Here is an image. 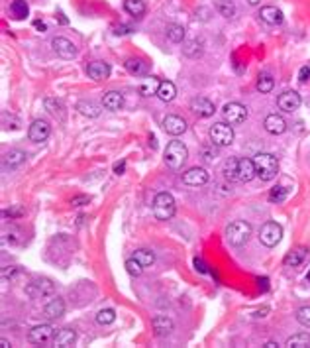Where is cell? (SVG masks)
Wrapping results in <instances>:
<instances>
[{
  "label": "cell",
  "instance_id": "1",
  "mask_svg": "<svg viewBox=\"0 0 310 348\" xmlns=\"http://www.w3.org/2000/svg\"><path fill=\"white\" fill-rule=\"evenodd\" d=\"M253 164H255L257 177L261 181H273L279 173V162L273 153H257L253 157Z\"/></svg>",
  "mask_w": 310,
  "mask_h": 348
},
{
  "label": "cell",
  "instance_id": "2",
  "mask_svg": "<svg viewBox=\"0 0 310 348\" xmlns=\"http://www.w3.org/2000/svg\"><path fill=\"white\" fill-rule=\"evenodd\" d=\"M187 160H189V150H187V146H185L183 142H179V140L169 142V146H167V150H165V164H167V167L177 171V169H181V167L185 166Z\"/></svg>",
  "mask_w": 310,
  "mask_h": 348
},
{
  "label": "cell",
  "instance_id": "3",
  "mask_svg": "<svg viewBox=\"0 0 310 348\" xmlns=\"http://www.w3.org/2000/svg\"><path fill=\"white\" fill-rule=\"evenodd\" d=\"M250 236H251V225L246 223V220H234V223H230L228 228H226L228 242L232 244V246H236V248L244 246V244L250 240Z\"/></svg>",
  "mask_w": 310,
  "mask_h": 348
},
{
  "label": "cell",
  "instance_id": "4",
  "mask_svg": "<svg viewBox=\"0 0 310 348\" xmlns=\"http://www.w3.org/2000/svg\"><path fill=\"white\" fill-rule=\"evenodd\" d=\"M175 199L171 193H157L153 199V214L157 220H169L175 214Z\"/></svg>",
  "mask_w": 310,
  "mask_h": 348
},
{
  "label": "cell",
  "instance_id": "5",
  "mask_svg": "<svg viewBox=\"0 0 310 348\" xmlns=\"http://www.w3.org/2000/svg\"><path fill=\"white\" fill-rule=\"evenodd\" d=\"M53 293H55V283L49 277H38L26 286V295L30 299H44V297H51Z\"/></svg>",
  "mask_w": 310,
  "mask_h": 348
},
{
  "label": "cell",
  "instance_id": "6",
  "mask_svg": "<svg viewBox=\"0 0 310 348\" xmlns=\"http://www.w3.org/2000/svg\"><path fill=\"white\" fill-rule=\"evenodd\" d=\"M210 140L214 146L224 148V146H230L234 142V128L228 124V122H216L212 128H210Z\"/></svg>",
  "mask_w": 310,
  "mask_h": 348
},
{
  "label": "cell",
  "instance_id": "7",
  "mask_svg": "<svg viewBox=\"0 0 310 348\" xmlns=\"http://www.w3.org/2000/svg\"><path fill=\"white\" fill-rule=\"evenodd\" d=\"M281 238H283V228H281V225L273 223V220L265 223L261 227V230H259V242L267 246V248L277 246L281 242Z\"/></svg>",
  "mask_w": 310,
  "mask_h": 348
},
{
  "label": "cell",
  "instance_id": "8",
  "mask_svg": "<svg viewBox=\"0 0 310 348\" xmlns=\"http://www.w3.org/2000/svg\"><path fill=\"white\" fill-rule=\"evenodd\" d=\"M55 338V329L51 325H38L28 333V340L31 344H49Z\"/></svg>",
  "mask_w": 310,
  "mask_h": 348
},
{
  "label": "cell",
  "instance_id": "9",
  "mask_svg": "<svg viewBox=\"0 0 310 348\" xmlns=\"http://www.w3.org/2000/svg\"><path fill=\"white\" fill-rule=\"evenodd\" d=\"M222 114H224V120L228 124H242L248 118V108L239 103H228L224 106Z\"/></svg>",
  "mask_w": 310,
  "mask_h": 348
},
{
  "label": "cell",
  "instance_id": "10",
  "mask_svg": "<svg viewBox=\"0 0 310 348\" xmlns=\"http://www.w3.org/2000/svg\"><path fill=\"white\" fill-rule=\"evenodd\" d=\"M210 175L204 167H191L183 173V183L185 185H191V187H200V185H206Z\"/></svg>",
  "mask_w": 310,
  "mask_h": 348
},
{
  "label": "cell",
  "instance_id": "11",
  "mask_svg": "<svg viewBox=\"0 0 310 348\" xmlns=\"http://www.w3.org/2000/svg\"><path fill=\"white\" fill-rule=\"evenodd\" d=\"M49 134H51V126H49V122H45V120H33L30 126V130H28V138H30L33 144H42V142H45V140L49 138Z\"/></svg>",
  "mask_w": 310,
  "mask_h": 348
},
{
  "label": "cell",
  "instance_id": "12",
  "mask_svg": "<svg viewBox=\"0 0 310 348\" xmlns=\"http://www.w3.org/2000/svg\"><path fill=\"white\" fill-rule=\"evenodd\" d=\"M191 110L200 118H208V116H212L216 112V106L206 97H194L191 101Z\"/></svg>",
  "mask_w": 310,
  "mask_h": 348
},
{
  "label": "cell",
  "instance_id": "13",
  "mask_svg": "<svg viewBox=\"0 0 310 348\" xmlns=\"http://www.w3.org/2000/svg\"><path fill=\"white\" fill-rule=\"evenodd\" d=\"M51 47H53V51L59 55L61 59H73L75 55H77V47L67 38H53Z\"/></svg>",
  "mask_w": 310,
  "mask_h": 348
},
{
  "label": "cell",
  "instance_id": "14",
  "mask_svg": "<svg viewBox=\"0 0 310 348\" xmlns=\"http://www.w3.org/2000/svg\"><path fill=\"white\" fill-rule=\"evenodd\" d=\"M163 130L167 134H171V136H181L187 130V122L177 114H169V116L163 118Z\"/></svg>",
  "mask_w": 310,
  "mask_h": 348
},
{
  "label": "cell",
  "instance_id": "15",
  "mask_svg": "<svg viewBox=\"0 0 310 348\" xmlns=\"http://www.w3.org/2000/svg\"><path fill=\"white\" fill-rule=\"evenodd\" d=\"M300 94L296 91H285L283 94H279L277 99V106H279L283 112H293L300 106Z\"/></svg>",
  "mask_w": 310,
  "mask_h": 348
},
{
  "label": "cell",
  "instance_id": "16",
  "mask_svg": "<svg viewBox=\"0 0 310 348\" xmlns=\"http://www.w3.org/2000/svg\"><path fill=\"white\" fill-rule=\"evenodd\" d=\"M255 175H257V171H255L253 160H250V157H242V160L237 162V177H239V181L250 183Z\"/></svg>",
  "mask_w": 310,
  "mask_h": 348
},
{
  "label": "cell",
  "instance_id": "17",
  "mask_svg": "<svg viewBox=\"0 0 310 348\" xmlns=\"http://www.w3.org/2000/svg\"><path fill=\"white\" fill-rule=\"evenodd\" d=\"M87 75L90 79H94V81H104L110 75V65L106 61H92L87 67Z\"/></svg>",
  "mask_w": 310,
  "mask_h": 348
},
{
  "label": "cell",
  "instance_id": "18",
  "mask_svg": "<svg viewBox=\"0 0 310 348\" xmlns=\"http://www.w3.org/2000/svg\"><path fill=\"white\" fill-rule=\"evenodd\" d=\"M44 315H45V319H49V321L61 319L65 315V301H63L61 297H53V299L44 307Z\"/></svg>",
  "mask_w": 310,
  "mask_h": 348
},
{
  "label": "cell",
  "instance_id": "19",
  "mask_svg": "<svg viewBox=\"0 0 310 348\" xmlns=\"http://www.w3.org/2000/svg\"><path fill=\"white\" fill-rule=\"evenodd\" d=\"M263 126H265L267 132L273 134V136H279V134H283L287 130V122H285V118L281 114H269L265 122H263Z\"/></svg>",
  "mask_w": 310,
  "mask_h": 348
},
{
  "label": "cell",
  "instance_id": "20",
  "mask_svg": "<svg viewBox=\"0 0 310 348\" xmlns=\"http://www.w3.org/2000/svg\"><path fill=\"white\" fill-rule=\"evenodd\" d=\"M259 18L265 24H269V26H279L281 22H283V12H281L279 8H275V6H263L259 10Z\"/></svg>",
  "mask_w": 310,
  "mask_h": 348
},
{
  "label": "cell",
  "instance_id": "21",
  "mask_svg": "<svg viewBox=\"0 0 310 348\" xmlns=\"http://www.w3.org/2000/svg\"><path fill=\"white\" fill-rule=\"evenodd\" d=\"M151 325H153V331H155L157 336H167L173 331V321L167 315H155L153 321H151Z\"/></svg>",
  "mask_w": 310,
  "mask_h": 348
},
{
  "label": "cell",
  "instance_id": "22",
  "mask_svg": "<svg viewBox=\"0 0 310 348\" xmlns=\"http://www.w3.org/2000/svg\"><path fill=\"white\" fill-rule=\"evenodd\" d=\"M77 110H79L83 116H87V118H98L100 112H102L100 105H96L94 101H79V103H77Z\"/></svg>",
  "mask_w": 310,
  "mask_h": 348
},
{
  "label": "cell",
  "instance_id": "23",
  "mask_svg": "<svg viewBox=\"0 0 310 348\" xmlns=\"http://www.w3.org/2000/svg\"><path fill=\"white\" fill-rule=\"evenodd\" d=\"M75 340H77V333L73 329H61L53 338V344L59 348H69L75 344Z\"/></svg>",
  "mask_w": 310,
  "mask_h": 348
},
{
  "label": "cell",
  "instance_id": "24",
  "mask_svg": "<svg viewBox=\"0 0 310 348\" xmlns=\"http://www.w3.org/2000/svg\"><path fill=\"white\" fill-rule=\"evenodd\" d=\"M159 85H161L159 79H155V77H146V79L137 85V91H140L142 97H151V94H157Z\"/></svg>",
  "mask_w": 310,
  "mask_h": 348
},
{
  "label": "cell",
  "instance_id": "25",
  "mask_svg": "<svg viewBox=\"0 0 310 348\" xmlns=\"http://www.w3.org/2000/svg\"><path fill=\"white\" fill-rule=\"evenodd\" d=\"M102 106L108 110H120L124 106V97L118 91H108L102 97Z\"/></svg>",
  "mask_w": 310,
  "mask_h": 348
},
{
  "label": "cell",
  "instance_id": "26",
  "mask_svg": "<svg viewBox=\"0 0 310 348\" xmlns=\"http://www.w3.org/2000/svg\"><path fill=\"white\" fill-rule=\"evenodd\" d=\"M44 105H45V110H47L49 114H53V116L59 118V120H65V105H63L61 101L53 99V97H47L44 101Z\"/></svg>",
  "mask_w": 310,
  "mask_h": 348
},
{
  "label": "cell",
  "instance_id": "27",
  "mask_svg": "<svg viewBox=\"0 0 310 348\" xmlns=\"http://www.w3.org/2000/svg\"><path fill=\"white\" fill-rule=\"evenodd\" d=\"M306 256H308V250H306V248H296V250L289 252V254L285 256V266H289V268H298V266L306 260Z\"/></svg>",
  "mask_w": 310,
  "mask_h": 348
},
{
  "label": "cell",
  "instance_id": "28",
  "mask_svg": "<svg viewBox=\"0 0 310 348\" xmlns=\"http://www.w3.org/2000/svg\"><path fill=\"white\" fill-rule=\"evenodd\" d=\"M124 67H126L132 75H148V71H149V63H146L144 59H135V57L126 59Z\"/></svg>",
  "mask_w": 310,
  "mask_h": 348
},
{
  "label": "cell",
  "instance_id": "29",
  "mask_svg": "<svg viewBox=\"0 0 310 348\" xmlns=\"http://www.w3.org/2000/svg\"><path fill=\"white\" fill-rule=\"evenodd\" d=\"M26 151L22 150H10L6 155H4V166L10 167V169H16V167H20L24 162H26Z\"/></svg>",
  "mask_w": 310,
  "mask_h": 348
},
{
  "label": "cell",
  "instance_id": "30",
  "mask_svg": "<svg viewBox=\"0 0 310 348\" xmlns=\"http://www.w3.org/2000/svg\"><path fill=\"white\" fill-rule=\"evenodd\" d=\"M157 97H159V101H163V103H171V101L177 97V87H175L171 81H161L159 91H157Z\"/></svg>",
  "mask_w": 310,
  "mask_h": 348
},
{
  "label": "cell",
  "instance_id": "31",
  "mask_svg": "<svg viewBox=\"0 0 310 348\" xmlns=\"http://www.w3.org/2000/svg\"><path fill=\"white\" fill-rule=\"evenodd\" d=\"M124 10L130 16L140 18L146 14V2L144 0H124Z\"/></svg>",
  "mask_w": 310,
  "mask_h": 348
},
{
  "label": "cell",
  "instance_id": "32",
  "mask_svg": "<svg viewBox=\"0 0 310 348\" xmlns=\"http://www.w3.org/2000/svg\"><path fill=\"white\" fill-rule=\"evenodd\" d=\"M216 12L224 18H234L236 16V4L234 0H216Z\"/></svg>",
  "mask_w": 310,
  "mask_h": 348
},
{
  "label": "cell",
  "instance_id": "33",
  "mask_svg": "<svg viewBox=\"0 0 310 348\" xmlns=\"http://www.w3.org/2000/svg\"><path fill=\"white\" fill-rule=\"evenodd\" d=\"M237 162L239 160L230 157V160H226V164L222 167V173H224V177L228 181H239V177H237Z\"/></svg>",
  "mask_w": 310,
  "mask_h": 348
},
{
  "label": "cell",
  "instance_id": "34",
  "mask_svg": "<svg viewBox=\"0 0 310 348\" xmlns=\"http://www.w3.org/2000/svg\"><path fill=\"white\" fill-rule=\"evenodd\" d=\"M10 12H12V16H14L16 20H24V18L28 16V12H30L28 2H26V0H12Z\"/></svg>",
  "mask_w": 310,
  "mask_h": 348
},
{
  "label": "cell",
  "instance_id": "35",
  "mask_svg": "<svg viewBox=\"0 0 310 348\" xmlns=\"http://www.w3.org/2000/svg\"><path fill=\"white\" fill-rule=\"evenodd\" d=\"M167 38L173 42V44H181L185 40V28L181 24H167Z\"/></svg>",
  "mask_w": 310,
  "mask_h": 348
},
{
  "label": "cell",
  "instance_id": "36",
  "mask_svg": "<svg viewBox=\"0 0 310 348\" xmlns=\"http://www.w3.org/2000/svg\"><path fill=\"white\" fill-rule=\"evenodd\" d=\"M287 346L289 348H308L310 346V334L308 333L293 334V336L287 340Z\"/></svg>",
  "mask_w": 310,
  "mask_h": 348
},
{
  "label": "cell",
  "instance_id": "37",
  "mask_svg": "<svg viewBox=\"0 0 310 348\" xmlns=\"http://www.w3.org/2000/svg\"><path fill=\"white\" fill-rule=\"evenodd\" d=\"M133 258H135L144 268H148V266H151V264L155 262V254H153L151 250H148V248H140V250H135Z\"/></svg>",
  "mask_w": 310,
  "mask_h": 348
},
{
  "label": "cell",
  "instance_id": "38",
  "mask_svg": "<svg viewBox=\"0 0 310 348\" xmlns=\"http://www.w3.org/2000/svg\"><path fill=\"white\" fill-rule=\"evenodd\" d=\"M183 53L187 57H198V55H202V42L200 40H191L187 46L183 47Z\"/></svg>",
  "mask_w": 310,
  "mask_h": 348
},
{
  "label": "cell",
  "instance_id": "39",
  "mask_svg": "<svg viewBox=\"0 0 310 348\" xmlns=\"http://www.w3.org/2000/svg\"><path fill=\"white\" fill-rule=\"evenodd\" d=\"M116 321V311L114 309H100L96 313V323L98 325H112Z\"/></svg>",
  "mask_w": 310,
  "mask_h": 348
},
{
  "label": "cell",
  "instance_id": "40",
  "mask_svg": "<svg viewBox=\"0 0 310 348\" xmlns=\"http://www.w3.org/2000/svg\"><path fill=\"white\" fill-rule=\"evenodd\" d=\"M273 87H275V79L271 75H259V79H257V91L259 92H271L273 91Z\"/></svg>",
  "mask_w": 310,
  "mask_h": 348
},
{
  "label": "cell",
  "instance_id": "41",
  "mask_svg": "<svg viewBox=\"0 0 310 348\" xmlns=\"http://www.w3.org/2000/svg\"><path fill=\"white\" fill-rule=\"evenodd\" d=\"M126 272L130 273V275H133V277H137V275H142V272H144V266L135 258H132V260L126 262Z\"/></svg>",
  "mask_w": 310,
  "mask_h": 348
},
{
  "label": "cell",
  "instance_id": "42",
  "mask_svg": "<svg viewBox=\"0 0 310 348\" xmlns=\"http://www.w3.org/2000/svg\"><path fill=\"white\" fill-rule=\"evenodd\" d=\"M287 199V189L285 187H273L269 191V201L271 203H283Z\"/></svg>",
  "mask_w": 310,
  "mask_h": 348
},
{
  "label": "cell",
  "instance_id": "43",
  "mask_svg": "<svg viewBox=\"0 0 310 348\" xmlns=\"http://www.w3.org/2000/svg\"><path fill=\"white\" fill-rule=\"evenodd\" d=\"M296 321H298L302 327L310 329V307L308 305H306V307H300V309L296 311Z\"/></svg>",
  "mask_w": 310,
  "mask_h": 348
},
{
  "label": "cell",
  "instance_id": "44",
  "mask_svg": "<svg viewBox=\"0 0 310 348\" xmlns=\"http://www.w3.org/2000/svg\"><path fill=\"white\" fill-rule=\"evenodd\" d=\"M200 155H202V160H204L206 164H212V162L216 160L218 151H216V148H214V144H212V146H204V148L200 150Z\"/></svg>",
  "mask_w": 310,
  "mask_h": 348
},
{
  "label": "cell",
  "instance_id": "45",
  "mask_svg": "<svg viewBox=\"0 0 310 348\" xmlns=\"http://www.w3.org/2000/svg\"><path fill=\"white\" fill-rule=\"evenodd\" d=\"M89 203H90V197H87V195H79V197L71 199V205L73 207H83V205H89Z\"/></svg>",
  "mask_w": 310,
  "mask_h": 348
},
{
  "label": "cell",
  "instance_id": "46",
  "mask_svg": "<svg viewBox=\"0 0 310 348\" xmlns=\"http://www.w3.org/2000/svg\"><path fill=\"white\" fill-rule=\"evenodd\" d=\"M310 79V67H302L300 71H298V81L300 83H306Z\"/></svg>",
  "mask_w": 310,
  "mask_h": 348
},
{
  "label": "cell",
  "instance_id": "47",
  "mask_svg": "<svg viewBox=\"0 0 310 348\" xmlns=\"http://www.w3.org/2000/svg\"><path fill=\"white\" fill-rule=\"evenodd\" d=\"M16 273H20V270L14 268V266H12L10 270H8V268H4V270H2V277H4V279H8V277H14Z\"/></svg>",
  "mask_w": 310,
  "mask_h": 348
},
{
  "label": "cell",
  "instance_id": "48",
  "mask_svg": "<svg viewBox=\"0 0 310 348\" xmlns=\"http://www.w3.org/2000/svg\"><path fill=\"white\" fill-rule=\"evenodd\" d=\"M132 31V26H126V24H122V26H118L116 28V36H126V34H130Z\"/></svg>",
  "mask_w": 310,
  "mask_h": 348
},
{
  "label": "cell",
  "instance_id": "49",
  "mask_svg": "<svg viewBox=\"0 0 310 348\" xmlns=\"http://www.w3.org/2000/svg\"><path fill=\"white\" fill-rule=\"evenodd\" d=\"M194 266H196V270H198L200 273H206V266H204V262H202V260H198V258H196V260H194Z\"/></svg>",
  "mask_w": 310,
  "mask_h": 348
},
{
  "label": "cell",
  "instance_id": "50",
  "mask_svg": "<svg viewBox=\"0 0 310 348\" xmlns=\"http://www.w3.org/2000/svg\"><path fill=\"white\" fill-rule=\"evenodd\" d=\"M200 14V20H204V22H206L208 18H210V10H208V8H200V10H196V16Z\"/></svg>",
  "mask_w": 310,
  "mask_h": 348
},
{
  "label": "cell",
  "instance_id": "51",
  "mask_svg": "<svg viewBox=\"0 0 310 348\" xmlns=\"http://www.w3.org/2000/svg\"><path fill=\"white\" fill-rule=\"evenodd\" d=\"M124 169H126V162H120V164L114 166V173H116V175H122V173H124Z\"/></svg>",
  "mask_w": 310,
  "mask_h": 348
},
{
  "label": "cell",
  "instance_id": "52",
  "mask_svg": "<svg viewBox=\"0 0 310 348\" xmlns=\"http://www.w3.org/2000/svg\"><path fill=\"white\" fill-rule=\"evenodd\" d=\"M33 26H36V28H38L40 31H45V30H47V26H45L44 22H40V20H36V22H33Z\"/></svg>",
  "mask_w": 310,
  "mask_h": 348
},
{
  "label": "cell",
  "instance_id": "53",
  "mask_svg": "<svg viewBox=\"0 0 310 348\" xmlns=\"http://www.w3.org/2000/svg\"><path fill=\"white\" fill-rule=\"evenodd\" d=\"M0 346H2V348H10V342H8L6 338H2V340H0Z\"/></svg>",
  "mask_w": 310,
  "mask_h": 348
},
{
  "label": "cell",
  "instance_id": "54",
  "mask_svg": "<svg viewBox=\"0 0 310 348\" xmlns=\"http://www.w3.org/2000/svg\"><path fill=\"white\" fill-rule=\"evenodd\" d=\"M277 346H279V344H277V342H273V340H269V342L265 344V348H277Z\"/></svg>",
  "mask_w": 310,
  "mask_h": 348
},
{
  "label": "cell",
  "instance_id": "55",
  "mask_svg": "<svg viewBox=\"0 0 310 348\" xmlns=\"http://www.w3.org/2000/svg\"><path fill=\"white\" fill-rule=\"evenodd\" d=\"M59 20H61V24H67V18L61 14V12H59Z\"/></svg>",
  "mask_w": 310,
  "mask_h": 348
},
{
  "label": "cell",
  "instance_id": "56",
  "mask_svg": "<svg viewBox=\"0 0 310 348\" xmlns=\"http://www.w3.org/2000/svg\"><path fill=\"white\" fill-rule=\"evenodd\" d=\"M248 2H250L251 6H257V4H259V0H248Z\"/></svg>",
  "mask_w": 310,
  "mask_h": 348
},
{
  "label": "cell",
  "instance_id": "57",
  "mask_svg": "<svg viewBox=\"0 0 310 348\" xmlns=\"http://www.w3.org/2000/svg\"><path fill=\"white\" fill-rule=\"evenodd\" d=\"M306 279H308V283H310V270H308V277H306Z\"/></svg>",
  "mask_w": 310,
  "mask_h": 348
}]
</instances>
